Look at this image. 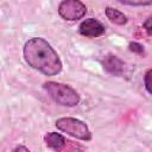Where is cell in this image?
<instances>
[{"instance_id": "6da1fadb", "label": "cell", "mask_w": 152, "mask_h": 152, "mask_svg": "<svg viewBox=\"0 0 152 152\" xmlns=\"http://www.w3.org/2000/svg\"><path fill=\"white\" fill-rule=\"evenodd\" d=\"M24 58L26 63L46 76H53L61 72L62 62L53 48L43 38L34 37L24 45Z\"/></svg>"}, {"instance_id": "7a4b0ae2", "label": "cell", "mask_w": 152, "mask_h": 152, "mask_svg": "<svg viewBox=\"0 0 152 152\" xmlns=\"http://www.w3.org/2000/svg\"><path fill=\"white\" fill-rule=\"evenodd\" d=\"M43 88L48 93V95L58 104L74 107L80 102V95L75 89H72L68 84L49 81L43 84Z\"/></svg>"}, {"instance_id": "3957f363", "label": "cell", "mask_w": 152, "mask_h": 152, "mask_svg": "<svg viewBox=\"0 0 152 152\" xmlns=\"http://www.w3.org/2000/svg\"><path fill=\"white\" fill-rule=\"evenodd\" d=\"M55 125L59 131H62V132H64V133H66V134H69L76 139L84 140V141H89L91 139V133H90L88 126L78 119L61 118L56 121Z\"/></svg>"}, {"instance_id": "277c9868", "label": "cell", "mask_w": 152, "mask_h": 152, "mask_svg": "<svg viewBox=\"0 0 152 152\" xmlns=\"http://www.w3.org/2000/svg\"><path fill=\"white\" fill-rule=\"evenodd\" d=\"M58 13L63 19L75 21L86 15L87 7L80 0H63L58 6Z\"/></svg>"}, {"instance_id": "5b68a950", "label": "cell", "mask_w": 152, "mask_h": 152, "mask_svg": "<svg viewBox=\"0 0 152 152\" xmlns=\"http://www.w3.org/2000/svg\"><path fill=\"white\" fill-rule=\"evenodd\" d=\"M78 30L82 36L90 37V38L100 37L104 33V26L99 20H96L94 18H89V19H86L84 21H82Z\"/></svg>"}, {"instance_id": "8992f818", "label": "cell", "mask_w": 152, "mask_h": 152, "mask_svg": "<svg viewBox=\"0 0 152 152\" xmlns=\"http://www.w3.org/2000/svg\"><path fill=\"white\" fill-rule=\"evenodd\" d=\"M102 65L108 72H110L113 75H116V76L121 75L122 69H124V63L116 56H113V55L106 56L102 61Z\"/></svg>"}, {"instance_id": "52a82bcc", "label": "cell", "mask_w": 152, "mask_h": 152, "mask_svg": "<svg viewBox=\"0 0 152 152\" xmlns=\"http://www.w3.org/2000/svg\"><path fill=\"white\" fill-rule=\"evenodd\" d=\"M44 140H45V144L48 145V147H50L55 151L62 150L65 145V139L63 138V135H61L59 133H56V132L46 133L44 137Z\"/></svg>"}, {"instance_id": "ba28073f", "label": "cell", "mask_w": 152, "mask_h": 152, "mask_svg": "<svg viewBox=\"0 0 152 152\" xmlns=\"http://www.w3.org/2000/svg\"><path fill=\"white\" fill-rule=\"evenodd\" d=\"M106 17L114 24L116 25H125L127 23V17L120 12L119 10L112 8V7H107L106 8Z\"/></svg>"}, {"instance_id": "9c48e42d", "label": "cell", "mask_w": 152, "mask_h": 152, "mask_svg": "<svg viewBox=\"0 0 152 152\" xmlns=\"http://www.w3.org/2000/svg\"><path fill=\"white\" fill-rule=\"evenodd\" d=\"M116 1L127 6H148L152 4V0H116Z\"/></svg>"}, {"instance_id": "30bf717a", "label": "cell", "mask_w": 152, "mask_h": 152, "mask_svg": "<svg viewBox=\"0 0 152 152\" xmlns=\"http://www.w3.org/2000/svg\"><path fill=\"white\" fill-rule=\"evenodd\" d=\"M144 81H145V88H146V90H147L150 94H152V69H150V70L145 74Z\"/></svg>"}, {"instance_id": "8fae6325", "label": "cell", "mask_w": 152, "mask_h": 152, "mask_svg": "<svg viewBox=\"0 0 152 152\" xmlns=\"http://www.w3.org/2000/svg\"><path fill=\"white\" fill-rule=\"evenodd\" d=\"M129 50L133 52H137V53H142V51H144L142 45H140L139 43H135V42L129 44Z\"/></svg>"}, {"instance_id": "7c38bea8", "label": "cell", "mask_w": 152, "mask_h": 152, "mask_svg": "<svg viewBox=\"0 0 152 152\" xmlns=\"http://www.w3.org/2000/svg\"><path fill=\"white\" fill-rule=\"evenodd\" d=\"M144 28L147 31V33L152 34V17L146 19V21L144 23Z\"/></svg>"}, {"instance_id": "4fadbf2b", "label": "cell", "mask_w": 152, "mask_h": 152, "mask_svg": "<svg viewBox=\"0 0 152 152\" xmlns=\"http://www.w3.org/2000/svg\"><path fill=\"white\" fill-rule=\"evenodd\" d=\"M13 151H26V152H27L28 148H27V147H23V146H18V147H15Z\"/></svg>"}]
</instances>
